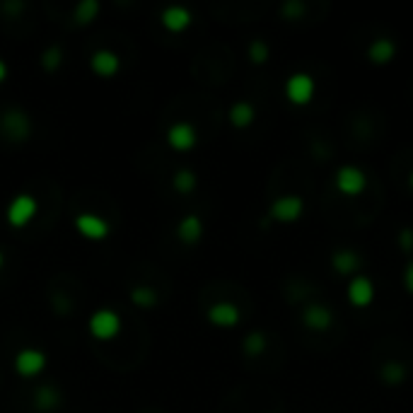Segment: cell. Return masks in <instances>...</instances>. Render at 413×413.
<instances>
[{
	"label": "cell",
	"mask_w": 413,
	"mask_h": 413,
	"mask_svg": "<svg viewBox=\"0 0 413 413\" xmlns=\"http://www.w3.org/2000/svg\"><path fill=\"white\" fill-rule=\"evenodd\" d=\"M97 13H100V3H97V0H83V3L75 5L73 20L78 22V25H90V22L97 18Z\"/></svg>",
	"instance_id": "cell-20"
},
{
	"label": "cell",
	"mask_w": 413,
	"mask_h": 413,
	"mask_svg": "<svg viewBox=\"0 0 413 413\" xmlns=\"http://www.w3.org/2000/svg\"><path fill=\"white\" fill-rule=\"evenodd\" d=\"M280 13L285 15L287 20H300L304 13V3H300V0H290V3L283 5Z\"/></svg>",
	"instance_id": "cell-27"
},
{
	"label": "cell",
	"mask_w": 413,
	"mask_h": 413,
	"mask_svg": "<svg viewBox=\"0 0 413 413\" xmlns=\"http://www.w3.org/2000/svg\"><path fill=\"white\" fill-rule=\"evenodd\" d=\"M196 140H198L196 128L187 121H179L167 128V143H170L174 150H191L196 145Z\"/></svg>",
	"instance_id": "cell-10"
},
{
	"label": "cell",
	"mask_w": 413,
	"mask_h": 413,
	"mask_svg": "<svg viewBox=\"0 0 413 413\" xmlns=\"http://www.w3.org/2000/svg\"><path fill=\"white\" fill-rule=\"evenodd\" d=\"M172 184H174V189H177L179 194H191L196 189V174L184 167V170H179L177 174H174Z\"/></svg>",
	"instance_id": "cell-24"
},
{
	"label": "cell",
	"mask_w": 413,
	"mask_h": 413,
	"mask_svg": "<svg viewBox=\"0 0 413 413\" xmlns=\"http://www.w3.org/2000/svg\"><path fill=\"white\" fill-rule=\"evenodd\" d=\"M53 307H56L58 314H70V307H73V304H70V300H65L63 295H58V297H53Z\"/></svg>",
	"instance_id": "cell-28"
},
{
	"label": "cell",
	"mask_w": 413,
	"mask_h": 413,
	"mask_svg": "<svg viewBox=\"0 0 413 413\" xmlns=\"http://www.w3.org/2000/svg\"><path fill=\"white\" fill-rule=\"evenodd\" d=\"M406 374H409V370H406L404 363H384L379 367V377L387 384H401L406 379Z\"/></svg>",
	"instance_id": "cell-19"
},
{
	"label": "cell",
	"mask_w": 413,
	"mask_h": 413,
	"mask_svg": "<svg viewBox=\"0 0 413 413\" xmlns=\"http://www.w3.org/2000/svg\"><path fill=\"white\" fill-rule=\"evenodd\" d=\"M285 95H287V100L295 102V104H304V102H309L314 95V80L309 78L307 73L290 75L285 83Z\"/></svg>",
	"instance_id": "cell-6"
},
{
	"label": "cell",
	"mask_w": 413,
	"mask_h": 413,
	"mask_svg": "<svg viewBox=\"0 0 413 413\" xmlns=\"http://www.w3.org/2000/svg\"><path fill=\"white\" fill-rule=\"evenodd\" d=\"M177 235L184 244H196L203 237V220L194 213L182 217V222H179V227H177Z\"/></svg>",
	"instance_id": "cell-15"
},
{
	"label": "cell",
	"mask_w": 413,
	"mask_h": 413,
	"mask_svg": "<svg viewBox=\"0 0 413 413\" xmlns=\"http://www.w3.org/2000/svg\"><path fill=\"white\" fill-rule=\"evenodd\" d=\"M0 128H3V133L8 135L13 143H25V140L32 135L34 123H32V116L25 111V109L8 107L3 111V116H0Z\"/></svg>",
	"instance_id": "cell-1"
},
{
	"label": "cell",
	"mask_w": 413,
	"mask_h": 413,
	"mask_svg": "<svg viewBox=\"0 0 413 413\" xmlns=\"http://www.w3.org/2000/svg\"><path fill=\"white\" fill-rule=\"evenodd\" d=\"M130 300L135 304H140V307H152V304L157 302V292L148 285H135L133 290H130Z\"/></svg>",
	"instance_id": "cell-25"
},
{
	"label": "cell",
	"mask_w": 413,
	"mask_h": 413,
	"mask_svg": "<svg viewBox=\"0 0 413 413\" xmlns=\"http://www.w3.org/2000/svg\"><path fill=\"white\" fill-rule=\"evenodd\" d=\"M162 25L170 32H182L191 25V13L184 5H170L162 10Z\"/></svg>",
	"instance_id": "cell-13"
},
{
	"label": "cell",
	"mask_w": 413,
	"mask_h": 413,
	"mask_svg": "<svg viewBox=\"0 0 413 413\" xmlns=\"http://www.w3.org/2000/svg\"><path fill=\"white\" fill-rule=\"evenodd\" d=\"M411 187H413V172H411Z\"/></svg>",
	"instance_id": "cell-34"
},
{
	"label": "cell",
	"mask_w": 413,
	"mask_h": 413,
	"mask_svg": "<svg viewBox=\"0 0 413 413\" xmlns=\"http://www.w3.org/2000/svg\"><path fill=\"white\" fill-rule=\"evenodd\" d=\"M46 367V353L39 348H25L15 356V370L20 377H36Z\"/></svg>",
	"instance_id": "cell-4"
},
{
	"label": "cell",
	"mask_w": 413,
	"mask_h": 413,
	"mask_svg": "<svg viewBox=\"0 0 413 413\" xmlns=\"http://www.w3.org/2000/svg\"><path fill=\"white\" fill-rule=\"evenodd\" d=\"M3 10H8V13H22V10H25V3H5Z\"/></svg>",
	"instance_id": "cell-30"
},
{
	"label": "cell",
	"mask_w": 413,
	"mask_h": 413,
	"mask_svg": "<svg viewBox=\"0 0 413 413\" xmlns=\"http://www.w3.org/2000/svg\"><path fill=\"white\" fill-rule=\"evenodd\" d=\"M302 208H304V203L300 196H280V198H276L273 203H271L269 215L280 222H292L302 215Z\"/></svg>",
	"instance_id": "cell-5"
},
{
	"label": "cell",
	"mask_w": 413,
	"mask_h": 413,
	"mask_svg": "<svg viewBox=\"0 0 413 413\" xmlns=\"http://www.w3.org/2000/svg\"><path fill=\"white\" fill-rule=\"evenodd\" d=\"M249 58H252L254 63H264L266 58H269V46H266V41L254 39L249 43Z\"/></svg>",
	"instance_id": "cell-26"
},
{
	"label": "cell",
	"mask_w": 413,
	"mask_h": 413,
	"mask_svg": "<svg viewBox=\"0 0 413 413\" xmlns=\"http://www.w3.org/2000/svg\"><path fill=\"white\" fill-rule=\"evenodd\" d=\"M336 187L346 196H358L365 189V174H363V170H358V167L346 165L336 174Z\"/></svg>",
	"instance_id": "cell-9"
},
{
	"label": "cell",
	"mask_w": 413,
	"mask_h": 413,
	"mask_svg": "<svg viewBox=\"0 0 413 413\" xmlns=\"http://www.w3.org/2000/svg\"><path fill=\"white\" fill-rule=\"evenodd\" d=\"M334 266L341 271V273H353V271L360 266V259H358L356 252H348V249H344V252L334 254Z\"/></svg>",
	"instance_id": "cell-23"
},
{
	"label": "cell",
	"mask_w": 413,
	"mask_h": 413,
	"mask_svg": "<svg viewBox=\"0 0 413 413\" xmlns=\"http://www.w3.org/2000/svg\"><path fill=\"white\" fill-rule=\"evenodd\" d=\"M58 404H61V394L53 387H48V384L34 391V406L39 411H53Z\"/></svg>",
	"instance_id": "cell-17"
},
{
	"label": "cell",
	"mask_w": 413,
	"mask_h": 413,
	"mask_svg": "<svg viewBox=\"0 0 413 413\" xmlns=\"http://www.w3.org/2000/svg\"><path fill=\"white\" fill-rule=\"evenodd\" d=\"M3 266H5V252L0 249V269H3Z\"/></svg>",
	"instance_id": "cell-33"
},
{
	"label": "cell",
	"mask_w": 413,
	"mask_h": 413,
	"mask_svg": "<svg viewBox=\"0 0 413 413\" xmlns=\"http://www.w3.org/2000/svg\"><path fill=\"white\" fill-rule=\"evenodd\" d=\"M394 51H396V46L391 39H377V41H372L367 56H370V61H374V63H387L394 58Z\"/></svg>",
	"instance_id": "cell-18"
},
{
	"label": "cell",
	"mask_w": 413,
	"mask_h": 413,
	"mask_svg": "<svg viewBox=\"0 0 413 413\" xmlns=\"http://www.w3.org/2000/svg\"><path fill=\"white\" fill-rule=\"evenodd\" d=\"M348 297H351V302L358 304V307H365L374 297L372 283H370L365 276H356V278L351 280V285H348Z\"/></svg>",
	"instance_id": "cell-14"
},
{
	"label": "cell",
	"mask_w": 413,
	"mask_h": 413,
	"mask_svg": "<svg viewBox=\"0 0 413 413\" xmlns=\"http://www.w3.org/2000/svg\"><path fill=\"white\" fill-rule=\"evenodd\" d=\"M404 280H406V287L413 292V261L409 264V269H406V276H404Z\"/></svg>",
	"instance_id": "cell-31"
},
{
	"label": "cell",
	"mask_w": 413,
	"mask_h": 413,
	"mask_svg": "<svg viewBox=\"0 0 413 413\" xmlns=\"http://www.w3.org/2000/svg\"><path fill=\"white\" fill-rule=\"evenodd\" d=\"M87 329H90V334L95 339L109 341L114 336H119V331H121V317L114 309H97L90 317V322H87Z\"/></svg>",
	"instance_id": "cell-2"
},
{
	"label": "cell",
	"mask_w": 413,
	"mask_h": 413,
	"mask_svg": "<svg viewBox=\"0 0 413 413\" xmlns=\"http://www.w3.org/2000/svg\"><path fill=\"white\" fill-rule=\"evenodd\" d=\"M399 239H401V244H404V249H411L413 247V232L411 230H401Z\"/></svg>",
	"instance_id": "cell-29"
},
{
	"label": "cell",
	"mask_w": 413,
	"mask_h": 413,
	"mask_svg": "<svg viewBox=\"0 0 413 413\" xmlns=\"http://www.w3.org/2000/svg\"><path fill=\"white\" fill-rule=\"evenodd\" d=\"M302 322L314 331H324L334 322V314H331V309L326 304H309L302 312Z\"/></svg>",
	"instance_id": "cell-12"
},
{
	"label": "cell",
	"mask_w": 413,
	"mask_h": 413,
	"mask_svg": "<svg viewBox=\"0 0 413 413\" xmlns=\"http://www.w3.org/2000/svg\"><path fill=\"white\" fill-rule=\"evenodd\" d=\"M75 230L87 239H104L109 235V222L102 215L80 213L75 217Z\"/></svg>",
	"instance_id": "cell-7"
},
{
	"label": "cell",
	"mask_w": 413,
	"mask_h": 413,
	"mask_svg": "<svg viewBox=\"0 0 413 413\" xmlns=\"http://www.w3.org/2000/svg\"><path fill=\"white\" fill-rule=\"evenodd\" d=\"M36 215V198L29 194H20L10 201L8 210H5V217L13 227H22Z\"/></svg>",
	"instance_id": "cell-3"
},
{
	"label": "cell",
	"mask_w": 413,
	"mask_h": 413,
	"mask_svg": "<svg viewBox=\"0 0 413 413\" xmlns=\"http://www.w3.org/2000/svg\"><path fill=\"white\" fill-rule=\"evenodd\" d=\"M39 63H41V68L46 70V73L58 70V68H61V63H63V48L56 46V43H53V46H48L46 51L41 53Z\"/></svg>",
	"instance_id": "cell-21"
},
{
	"label": "cell",
	"mask_w": 413,
	"mask_h": 413,
	"mask_svg": "<svg viewBox=\"0 0 413 413\" xmlns=\"http://www.w3.org/2000/svg\"><path fill=\"white\" fill-rule=\"evenodd\" d=\"M242 348H244V356H249V358L261 356V353L266 351V334L264 331H252V334H247Z\"/></svg>",
	"instance_id": "cell-22"
},
{
	"label": "cell",
	"mask_w": 413,
	"mask_h": 413,
	"mask_svg": "<svg viewBox=\"0 0 413 413\" xmlns=\"http://www.w3.org/2000/svg\"><path fill=\"white\" fill-rule=\"evenodd\" d=\"M205 317L215 326H235L239 324V319H242V312H239V307L232 302H215L208 307Z\"/></svg>",
	"instance_id": "cell-11"
},
{
	"label": "cell",
	"mask_w": 413,
	"mask_h": 413,
	"mask_svg": "<svg viewBox=\"0 0 413 413\" xmlns=\"http://www.w3.org/2000/svg\"><path fill=\"white\" fill-rule=\"evenodd\" d=\"M5 78H8V63H5L3 58H0V83H3Z\"/></svg>",
	"instance_id": "cell-32"
},
{
	"label": "cell",
	"mask_w": 413,
	"mask_h": 413,
	"mask_svg": "<svg viewBox=\"0 0 413 413\" xmlns=\"http://www.w3.org/2000/svg\"><path fill=\"white\" fill-rule=\"evenodd\" d=\"M254 107L249 104V102H235V104L230 107V123L237 128H244L249 126V123L254 121Z\"/></svg>",
	"instance_id": "cell-16"
},
{
	"label": "cell",
	"mask_w": 413,
	"mask_h": 413,
	"mask_svg": "<svg viewBox=\"0 0 413 413\" xmlns=\"http://www.w3.org/2000/svg\"><path fill=\"white\" fill-rule=\"evenodd\" d=\"M90 68L95 70L97 75H102V78H111V75H116L119 68H121V58H119V53H114L111 48H97L90 56Z\"/></svg>",
	"instance_id": "cell-8"
}]
</instances>
